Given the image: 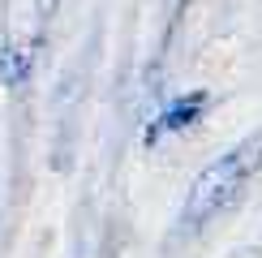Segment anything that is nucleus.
Wrapping results in <instances>:
<instances>
[{
    "label": "nucleus",
    "mask_w": 262,
    "mask_h": 258,
    "mask_svg": "<svg viewBox=\"0 0 262 258\" xmlns=\"http://www.w3.org/2000/svg\"><path fill=\"white\" fill-rule=\"evenodd\" d=\"M258 168H262V134L236 142L232 150H224L211 168L198 172V181L189 189V202H185V224H211L215 215L236 207Z\"/></svg>",
    "instance_id": "1"
},
{
    "label": "nucleus",
    "mask_w": 262,
    "mask_h": 258,
    "mask_svg": "<svg viewBox=\"0 0 262 258\" xmlns=\"http://www.w3.org/2000/svg\"><path fill=\"white\" fill-rule=\"evenodd\" d=\"M202 107H206V91H189V95H181L177 103H168L163 112L155 116V125H150V142H159L163 134H181V129H189L193 121L202 116Z\"/></svg>",
    "instance_id": "2"
},
{
    "label": "nucleus",
    "mask_w": 262,
    "mask_h": 258,
    "mask_svg": "<svg viewBox=\"0 0 262 258\" xmlns=\"http://www.w3.org/2000/svg\"><path fill=\"white\" fill-rule=\"evenodd\" d=\"M26 78H30V52L5 48V52H0V82H5V86H21Z\"/></svg>",
    "instance_id": "3"
}]
</instances>
